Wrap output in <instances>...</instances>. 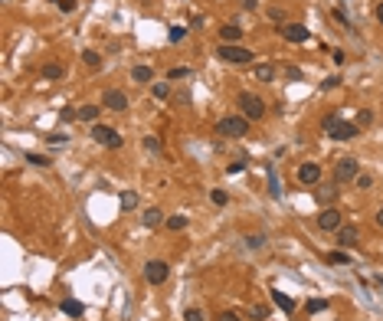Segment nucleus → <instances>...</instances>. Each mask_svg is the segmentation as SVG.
I'll use <instances>...</instances> for the list:
<instances>
[{
    "instance_id": "obj_5",
    "label": "nucleus",
    "mask_w": 383,
    "mask_h": 321,
    "mask_svg": "<svg viewBox=\"0 0 383 321\" xmlns=\"http://www.w3.org/2000/svg\"><path fill=\"white\" fill-rule=\"evenodd\" d=\"M341 226H344V213H341L337 207H324V210L318 213V229H324V233H337Z\"/></svg>"
},
{
    "instance_id": "obj_17",
    "label": "nucleus",
    "mask_w": 383,
    "mask_h": 321,
    "mask_svg": "<svg viewBox=\"0 0 383 321\" xmlns=\"http://www.w3.org/2000/svg\"><path fill=\"white\" fill-rule=\"evenodd\" d=\"M62 75H66V69H62L59 62H50V66H43V79H46V82H59Z\"/></svg>"
},
{
    "instance_id": "obj_4",
    "label": "nucleus",
    "mask_w": 383,
    "mask_h": 321,
    "mask_svg": "<svg viewBox=\"0 0 383 321\" xmlns=\"http://www.w3.org/2000/svg\"><path fill=\"white\" fill-rule=\"evenodd\" d=\"M92 138H95L99 144H105V148H111V151H118V148L124 144V138L118 135L115 128H108V125H99V122L92 125Z\"/></svg>"
},
{
    "instance_id": "obj_31",
    "label": "nucleus",
    "mask_w": 383,
    "mask_h": 321,
    "mask_svg": "<svg viewBox=\"0 0 383 321\" xmlns=\"http://www.w3.org/2000/svg\"><path fill=\"white\" fill-rule=\"evenodd\" d=\"M337 86H341V75H328V79L321 82V89H324V92H331V89H337Z\"/></svg>"
},
{
    "instance_id": "obj_8",
    "label": "nucleus",
    "mask_w": 383,
    "mask_h": 321,
    "mask_svg": "<svg viewBox=\"0 0 383 321\" xmlns=\"http://www.w3.org/2000/svg\"><path fill=\"white\" fill-rule=\"evenodd\" d=\"M167 275H171V269H167L164 259H151L148 266H144V278H148L151 285H164Z\"/></svg>"
},
{
    "instance_id": "obj_18",
    "label": "nucleus",
    "mask_w": 383,
    "mask_h": 321,
    "mask_svg": "<svg viewBox=\"0 0 383 321\" xmlns=\"http://www.w3.org/2000/svg\"><path fill=\"white\" fill-rule=\"evenodd\" d=\"M62 311H66V315H72V318H79V315H86V305L75 302V298H66V302H62Z\"/></svg>"
},
{
    "instance_id": "obj_25",
    "label": "nucleus",
    "mask_w": 383,
    "mask_h": 321,
    "mask_svg": "<svg viewBox=\"0 0 383 321\" xmlns=\"http://www.w3.org/2000/svg\"><path fill=\"white\" fill-rule=\"evenodd\" d=\"M26 160H30V164H36V167H50V164H53V160L46 157V154H33V151L26 154Z\"/></svg>"
},
{
    "instance_id": "obj_26",
    "label": "nucleus",
    "mask_w": 383,
    "mask_h": 321,
    "mask_svg": "<svg viewBox=\"0 0 383 321\" xmlns=\"http://www.w3.org/2000/svg\"><path fill=\"white\" fill-rule=\"evenodd\" d=\"M184 36H187V26H171V33H167V39H171V43H180Z\"/></svg>"
},
{
    "instance_id": "obj_9",
    "label": "nucleus",
    "mask_w": 383,
    "mask_h": 321,
    "mask_svg": "<svg viewBox=\"0 0 383 321\" xmlns=\"http://www.w3.org/2000/svg\"><path fill=\"white\" fill-rule=\"evenodd\" d=\"M318 180H321V164H302L298 167V184L302 187H318Z\"/></svg>"
},
{
    "instance_id": "obj_3",
    "label": "nucleus",
    "mask_w": 383,
    "mask_h": 321,
    "mask_svg": "<svg viewBox=\"0 0 383 321\" xmlns=\"http://www.w3.org/2000/svg\"><path fill=\"white\" fill-rule=\"evenodd\" d=\"M236 105L242 108V115L249 118V122H259L262 115H266V102L259 99L256 92H239V99H236Z\"/></svg>"
},
{
    "instance_id": "obj_48",
    "label": "nucleus",
    "mask_w": 383,
    "mask_h": 321,
    "mask_svg": "<svg viewBox=\"0 0 383 321\" xmlns=\"http://www.w3.org/2000/svg\"><path fill=\"white\" fill-rule=\"evenodd\" d=\"M377 282H380V285H383V278H377Z\"/></svg>"
},
{
    "instance_id": "obj_15",
    "label": "nucleus",
    "mask_w": 383,
    "mask_h": 321,
    "mask_svg": "<svg viewBox=\"0 0 383 321\" xmlns=\"http://www.w3.org/2000/svg\"><path fill=\"white\" fill-rule=\"evenodd\" d=\"M220 39H223V43H239V39H242V30L236 23H226L220 30Z\"/></svg>"
},
{
    "instance_id": "obj_19",
    "label": "nucleus",
    "mask_w": 383,
    "mask_h": 321,
    "mask_svg": "<svg viewBox=\"0 0 383 321\" xmlns=\"http://www.w3.org/2000/svg\"><path fill=\"white\" fill-rule=\"evenodd\" d=\"M131 79H135V82H151V79H154V69H151V66H135V69H131Z\"/></svg>"
},
{
    "instance_id": "obj_32",
    "label": "nucleus",
    "mask_w": 383,
    "mask_h": 321,
    "mask_svg": "<svg viewBox=\"0 0 383 321\" xmlns=\"http://www.w3.org/2000/svg\"><path fill=\"white\" fill-rule=\"evenodd\" d=\"M285 79L298 82V79H302V69H298V66H285Z\"/></svg>"
},
{
    "instance_id": "obj_35",
    "label": "nucleus",
    "mask_w": 383,
    "mask_h": 321,
    "mask_svg": "<svg viewBox=\"0 0 383 321\" xmlns=\"http://www.w3.org/2000/svg\"><path fill=\"white\" fill-rule=\"evenodd\" d=\"M167 92H171L167 82H157V86H154V99H167Z\"/></svg>"
},
{
    "instance_id": "obj_22",
    "label": "nucleus",
    "mask_w": 383,
    "mask_h": 321,
    "mask_svg": "<svg viewBox=\"0 0 383 321\" xmlns=\"http://www.w3.org/2000/svg\"><path fill=\"white\" fill-rule=\"evenodd\" d=\"M305 311H308V315H318V311H328V298H308Z\"/></svg>"
},
{
    "instance_id": "obj_47",
    "label": "nucleus",
    "mask_w": 383,
    "mask_h": 321,
    "mask_svg": "<svg viewBox=\"0 0 383 321\" xmlns=\"http://www.w3.org/2000/svg\"><path fill=\"white\" fill-rule=\"evenodd\" d=\"M377 226H383V210H380V213H377Z\"/></svg>"
},
{
    "instance_id": "obj_30",
    "label": "nucleus",
    "mask_w": 383,
    "mask_h": 321,
    "mask_svg": "<svg viewBox=\"0 0 383 321\" xmlns=\"http://www.w3.org/2000/svg\"><path fill=\"white\" fill-rule=\"evenodd\" d=\"M72 118H79V108H72V105H66L59 111V122H72Z\"/></svg>"
},
{
    "instance_id": "obj_42",
    "label": "nucleus",
    "mask_w": 383,
    "mask_h": 321,
    "mask_svg": "<svg viewBox=\"0 0 383 321\" xmlns=\"http://www.w3.org/2000/svg\"><path fill=\"white\" fill-rule=\"evenodd\" d=\"M370 118H373L370 111H367V108H360V115H357V122H360V125H367V122H370Z\"/></svg>"
},
{
    "instance_id": "obj_1",
    "label": "nucleus",
    "mask_w": 383,
    "mask_h": 321,
    "mask_svg": "<svg viewBox=\"0 0 383 321\" xmlns=\"http://www.w3.org/2000/svg\"><path fill=\"white\" fill-rule=\"evenodd\" d=\"M217 135L220 138H246L249 135V118L246 115H226V118H220L217 122Z\"/></svg>"
},
{
    "instance_id": "obj_16",
    "label": "nucleus",
    "mask_w": 383,
    "mask_h": 321,
    "mask_svg": "<svg viewBox=\"0 0 383 321\" xmlns=\"http://www.w3.org/2000/svg\"><path fill=\"white\" fill-rule=\"evenodd\" d=\"M272 302L278 305V308H285V311H295V298L285 295V292H278V289H272Z\"/></svg>"
},
{
    "instance_id": "obj_33",
    "label": "nucleus",
    "mask_w": 383,
    "mask_h": 321,
    "mask_svg": "<svg viewBox=\"0 0 383 321\" xmlns=\"http://www.w3.org/2000/svg\"><path fill=\"white\" fill-rule=\"evenodd\" d=\"M167 226H171V229H184L187 226V216H171V220H167Z\"/></svg>"
},
{
    "instance_id": "obj_40",
    "label": "nucleus",
    "mask_w": 383,
    "mask_h": 321,
    "mask_svg": "<svg viewBox=\"0 0 383 321\" xmlns=\"http://www.w3.org/2000/svg\"><path fill=\"white\" fill-rule=\"evenodd\" d=\"M59 10H62V13H69V10H75V0H59Z\"/></svg>"
},
{
    "instance_id": "obj_43",
    "label": "nucleus",
    "mask_w": 383,
    "mask_h": 321,
    "mask_svg": "<svg viewBox=\"0 0 383 321\" xmlns=\"http://www.w3.org/2000/svg\"><path fill=\"white\" fill-rule=\"evenodd\" d=\"M220 321H239V315H236V311H223Z\"/></svg>"
},
{
    "instance_id": "obj_34",
    "label": "nucleus",
    "mask_w": 383,
    "mask_h": 321,
    "mask_svg": "<svg viewBox=\"0 0 383 321\" xmlns=\"http://www.w3.org/2000/svg\"><path fill=\"white\" fill-rule=\"evenodd\" d=\"M354 184H357V187H360V190H367V187H370V184H373V180H370V177H367V174H357V177H354Z\"/></svg>"
},
{
    "instance_id": "obj_36",
    "label": "nucleus",
    "mask_w": 383,
    "mask_h": 321,
    "mask_svg": "<svg viewBox=\"0 0 383 321\" xmlns=\"http://www.w3.org/2000/svg\"><path fill=\"white\" fill-rule=\"evenodd\" d=\"M184 318H187V321H203V311H200V308H187Z\"/></svg>"
},
{
    "instance_id": "obj_41",
    "label": "nucleus",
    "mask_w": 383,
    "mask_h": 321,
    "mask_svg": "<svg viewBox=\"0 0 383 321\" xmlns=\"http://www.w3.org/2000/svg\"><path fill=\"white\" fill-rule=\"evenodd\" d=\"M334 122H337V111H331V115H324V131H328Z\"/></svg>"
},
{
    "instance_id": "obj_10",
    "label": "nucleus",
    "mask_w": 383,
    "mask_h": 321,
    "mask_svg": "<svg viewBox=\"0 0 383 321\" xmlns=\"http://www.w3.org/2000/svg\"><path fill=\"white\" fill-rule=\"evenodd\" d=\"M278 33H282L288 43H308V39H311L308 26H302V23H282V30H278Z\"/></svg>"
},
{
    "instance_id": "obj_23",
    "label": "nucleus",
    "mask_w": 383,
    "mask_h": 321,
    "mask_svg": "<svg viewBox=\"0 0 383 321\" xmlns=\"http://www.w3.org/2000/svg\"><path fill=\"white\" fill-rule=\"evenodd\" d=\"M187 75H190V69H187V66H174L171 72H167V79L177 82V79H187Z\"/></svg>"
},
{
    "instance_id": "obj_11",
    "label": "nucleus",
    "mask_w": 383,
    "mask_h": 321,
    "mask_svg": "<svg viewBox=\"0 0 383 321\" xmlns=\"http://www.w3.org/2000/svg\"><path fill=\"white\" fill-rule=\"evenodd\" d=\"M328 135L334 138V141H351V138H357V125H351V122H334L331 128H328Z\"/></svg>"
},
{
    "instance_id": "obj_14",
    "label": "nucleus",
    "mask_w": 383,
    "mask_h": 321,
    "mask_svg": "<svg viewBox=\"0 0 383 321\" xmlns=\"http://www.w3.org/2000/svg\"><path fill=\"white\" fill-rule=\"evenodd\" d=\"M141 223H144V226H148V229L161 226V223H164V210H157V207H148V210L141 213Z\"/></svg>"
},
{
    "instance_id": "obj_6",
    "label": "nucleus",
    "mask_w": 383,
    "mask_h": 321,
    "mask_svg": "<svg viewBox=\"0 0 383 321\" xmlns=\"http://www.w3.org/2000/svg\"><path fill=\"white\" fill-rule=\"evenodd\" d=\"M357 160L354 157H337L334 160V184H351L354 177H357Z\"/></svg>"
},
{
    "instance_id": "obj_46",
    "label": "nucleus",
    "mask_w": 383,
    "mask_h": 321,
    "mask_svg": "<svg viewBox=\"0 0 383 321\" xmlns=\"http://www.w3.org/2000/svg\"><path fill=\"white\" fill-rule=\"evenodd\" d=\"M377 20L383 23V4H377Z\"/></svg>"
},
{
    "instance_id": "obj_24",
    "label": "nucleus",
    "mask_w": 383,
    "mask_h": 321,
    "mask_svg": "<svg viewBox=\"0 0 383 321\" xmlns=\"http://www.w3.org/2000/svg\"><path fill=\"white\" fill-rule=\"evenodd\" d=\"M82 62H86V66H99V62H102V56L99 53H95V50H86V53H82Z\"/></svg>"
},
{
    "instance_id": "obj_20",
    "label": "nucleus",
    "mask_w": 383,
    "mask_h": 321,
    "mask_svg": "<svg viewBox=\"0 0 383 321\" xmlns=\"http://www.w3.org/2000/svg\"><path fill=\"white\" fill-rule=\"evenodd\" d=\"M272 79H275V66H269V62L256 66V82H272Z\"/></svg>"
},
{
    "instance_id": "obj_21",
    "label": "nucleus",
    "mask_w": 383,
    "mask_h": 321,
    "mask_svg": "<svg viewBox=\"0 0 383 321\" xmlns=\"http://www.w3.org/2000/svg\"><path fill=\"white\" fill-rule=\"evenodd\" d=\"M99 111H102L99 105H82V108H79V118H82V122H92V125H95V122H99Z\"/></svg>"
},
{
    "instance_id": "obj_45",
    "label": "nucleus",
    "mask_w": 383,
    "mask_h": 321,
    "mask_svg": "<svg viewBox=\"0 0 383 321\" xmlns=\"http://www.w3.org/2000/svg\"><path fill=\"white\" fill-rule=\"evenodd\" d=\"M242 7H246V10H256V7H259V0H242Z\"/></svg>"
},
{
    "instance_id": "obj_39",
    "label": "nucleus",
    "mask_w": 383,
    "mask_h": 321,
    "mask_svg": "<svg viewBox=\"0 0 383 321\" xmlns=\"http://www.w3.org/2000/svg\"><path fill=\"white\" fill-rule=\"evenodd\" d=\"M328 259H331V262H341V266H344V262H347V256H344V253H341V249H334V253L328 256Z\"/></svg>"
},
{
    "instance_id": "obj_29",
    "label": "nucleus",
    "mask_w": 383,
    "mask_h": 321,
    "mask_svg": "<svg viewBox=\"0 0 383 321\" xmlns=\"http://www.w3.org/2000/svg\"><path fill=\"white\" fill-rule=\"evenodd\" d=\"M210 200H213L217 207H226V204H229V193H226V190H213V193H210Z\"/></svg>"
},
{
    "instance_id": "obj_2",
    "label": "nucleus",
    "mask_w": 383,
    "mask_h": 321,
    "mask_svg": "<svg viewBox=\"0 0 383 321\" xmlns=\"http://www.w3.org/2000/svg\"><path fill=\"white\" fill-rule=\"evenodd\" d=\"M217 56L223 62H233V66H246V62H252V50H246V46H239V43H220V50Z\"/></svg>"
},
{
    "instance_id": "obj_12",
    "label": "nucleus",
    "mask_w": 383,
    "mask_h": 321,
    "mask_svg": "<svg viewBox=\"0 0 383 321\" xmlns=\"http://www.w3.org/2000/svg\"><path fill=\"white\" fill-rule=\"evenodd\" d=\"M337 190H341V184H318L315 187V200L321 207H331L334 200H337Z\"/></svg>"
},
{
    "instance_id": "obj_37",
    "label": "nucleus",
    "mask_w": 383,
    "mask_h": 321,
    "mask_svg": "<svg viewBox=\"0 0 383 321\" xmlns=\"http://www.w3.org/2000/svg\"><path fill=\"white\" fill-rule=\"evenodd\" d=\"M144 148H148V151H154V154H157V151H161V141H157V138H144Z\"/></svg>"
},
{
    "instance_id": "obj_27",
    "label": "nucleus",
    "mask_w": 383,
    "mask_h": 321,
    "mask_svg": "<svg viewBox=\"0 0 383 321\" xmlns=\"http://www.w3.org/2000/svg\"><path fill=\"white\" fill-rule=\"evenodd\" d=\"M121 207H124V210H135V207H138V193H121Z\"/></svg>"
},
{
    "instance_id": "obj_13",
    "label": "nucleus",
    "mask_w": 383,
    "mask_h": 321,
    "mask_svg": "<svg viewBox=\"0 0 383 321\" xmlns=\"http://www.w3.org/2000/svg\"><path fill=\"white\" fill-rule=\"evenodd\" d=\"M357 239H360V233H357V226H351V223H344V226L337 229V246H357Z\"/></svg>"
},
{
    "instance_id": "obj_38",
    "label": "nucleus",
    "mask_w": 383,
    "mask_h": 321,
    "mask_svg": "<svg viewBox=\"0 0 383 321\" xmlns=\"http://www.w3.org/2000/svg\"><path fill=\"white\" fill-rule=\"evenodd\" d=\"M331 59H334V66H344L347 53H344V50H334V53H331Z\"/></svg>"
},
{
    "instance_id": "obj_44",
    "label": "nucleus",
    "mask_w": 383,
    "mask_h": 321,
    "mask_svg": "<svg viewBox=\"0 0 383 321\" xmlns=\"http://www.w3.org/2000/svg\"><path fill=\"white\" fill-rule=\"evenodd\" d=\"M252 315H256V321H266V315H269V308H256Z\"/></svg>"
},
{
    "instance_id": "obj_7",
    "label": "nucleus",
    "mask_w": 383,
    "mask_h": 321,
    "mask_svg": "<svg viewBox=\"0 0 383 321\" xmlns=\"http://www.w3.org/2000/svg\"><path fill=\"white\" fill-rule=\"evenodd\" d=\"M102 108L108 111H128V95L121 89H105L102 92Z\"/></svg>"
},
{
    "instance_id": "obj_28",
    "label": "nucleus",
    "mask_w": 383,
    "mask_h": 321,
    "mask_svg": "<svg viewBox=\"0 0 383 321\" xmlns=\"http://www.w3.org/2000/svg\"><path fill=\"white\" fill-rule=\"evenodd\" d=\"M246 246H249V249H262V246H266V236H262V233H259V236H256V233L246 236Z\"/></svg>"
}]
</instances>
